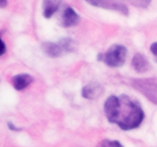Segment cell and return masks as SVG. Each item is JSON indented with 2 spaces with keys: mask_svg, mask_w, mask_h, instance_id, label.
Returning a JSON list of instances; mask_svg holds the SVG:
<instances>
[{
  "mask_svg": "<svg viewBox=\"0 0 157 147\" xmlns=\"http://www.w3.org/2000/svg\"><path fill=\"white\" fill-rule=\"evenodd\" d=\"M62 0H44L42 4L43 15L46 18H50L59 8Z\"/></svg>",
  "mask_w": 157,
  "mask_h": 147,
  "instance_id": "obj_9",
  "label": "cell"
},
{
  "mask_svg": "<svg viewBox=\"0 0 157 147\" xmlns=\"http://www.w3.org/2000/svg\"><path fill=\"white\" fill-rule=\"evenodd\" d=\"M41 47L43 51L50 58H58L64 53L62 47L58 42H43Z\"/></svg>",
  "mask_w": 157,
  "mask_h": 147,
  "instance_id": "obj_8",
  "label": "cell"
},
{
  "mask_svg": "<svg viewBox=\"0 0 157 147\" xmlns=\"http://www.w3.org/2000/svg\"><path fill=\"white\" fill-rule=\"evenodd\" d=\"M6 44H5L4 41H2L1 43V52H0V55L2 56V55L6 53Z\"/></svg>",
  "mask_w": 157,
  "mask_h": 147,
  "instance_id": "obj_15",
  "label": "cell"
},
{
  "mask_svg": "<svg viewBox=\"0 0 157 147\" xmlns=\"http://www.w3.org/2000/svg\"><path fill=\"white\" fill-rule=\"evenodd\" d=\"M104 112L107 119L111 123H117L120 119L122 104L120 97L110 96L104 103Z\"/></svg>",
  "mask_w": 157,
  "mask_h": 147,
  "instance_id": "obj_3",
  "label": "cell"
},
{
  "mask_svg": "<svg viewBox=\"0 0 157 147\" xmlns=\"http://www.w3.org/2000/svg\"><path fill=\"white\" fill-rule=\"evenodd\" d=\"M102 90L103 89L100 84L97 83H91L84 87L81 93H82L83 97L85 99L93 100L99 96L102 93Z\"/></svg>",
  "mask_w": 157,
  "mask_h": 147,
  "instance_id": "obj_7",
  "label": "cell"
},
{
  "mask_svg": "<svg viewBox=\"0 0 157 147\" xmlns=\"http://www.w3.org/2000/svg\"><path fill=\"white\" fill-rule=\"evenodd\" d=\"M104 145L106 147H123L118 141H105Z\"/></svg>",
  "mask_w": 157,
  "mask_h": 147,
  "instance_id": "obj_12",
  "label": "cell"
},
{
  "mask_svg": "<svg viewBox=\"0 0 157 147\" xmlns=\"http://www.w3.org/2000/svg\"><path fill=\"white\" fill-rule=\"evenodd\" d=\"M64 52H72L76 49V43L70 38H64L58 41Z\"/></svg>",
  "mask_w": 157,
  "mask_h": 147,
  "instance_id": "obj_10",
  "label": "cell"
},
{
  "mask_svg": "<svg viewBox=\"0 0 157 147\" xmlns=\"http://www.w3.org/2000/svg\"><path fill=\"white\" fill-rule=\"evenodd\" d=\"M33 81V78L28 74H20L12 78V83L14 88L17 90H22L25 89Z\"/></svg>",
  "mask_w": 157,
  "mask_h": 147,
  "instance_id": "obj_6",
  "label": "cell"
},
{
  "mask_svg": "<svg viewBox=\"0 0 157 147\" xmlns=\"http://www.w3.org/2000/svg\"><path fill=\"white\" fill-rule=\"evenodd\" d=\"M150 51L157 58V41L151 44V46H150Z\"/></svg>",
  "mask_w": 157,
  "mask_h": 147,
  "instance_id": "obj_13",
  "label": "cell"
},
{
  "mask_svg": "<svg viewBox=\"0 0 157 147\" xmlns=\"http://www.w3.org/2000/svg\"><path fill=\"white\" fill-rule=\"evenodd\" d=\"M80 21V16L72 8L67 7L63 12L61 18V25L64 28H70L76 25Z\"/></svg>",
  "mask_w": 157,
  "mask_h": 147,
  "instance_id": "obj_4",
  "label": "cell"
},
{
  "mask_svg": "<svg viewBox=\"0 0 157 147\" xmlns=\"http://www.w3.org/2000/svg\"><path fill=\"white\" fill-rule=\"evenodd\" d=\"M8 126H9V128L11 130H14V131H18V130H20V129H18V127L15 126L11 122L8 123Z\"/></svg>",
  "mask_w": 157,
  "mask_h": 147,
  "instance_id": "obj_14",
  "label": "cell"
},
{
  "mask_svg": "<svg viewBox=\"0 0 157 147\" xmlns=\"http://www.w3.org/2000/svg\"><path fill=\"white\" fill-rule=\"evenodd\" d=\"M132 67L138 73H145L150 68V64L144 55L137 53L132 59Z\"/></svg>",
  "mask_w": 157,
  "mask_h": 147,
  "instance_id": "obj_5",
  "label": "cell"
},
{
  "mask_svg": "<svg viewBox=\"0 0 157 147\" xmlns=\"http://www.w3.org/2000/svg\"><path fill=\"white\" fill-rule=\"evenodd\" d=\"M128 98L127 115L117 123L120 128L124 130H130L139 127L145 116L139 103L131 100L130 97Z\"/></svg>",
  "mask_w": 157,
  "mask_h": 147,
  "instance_id": "obj_1",
  "label": "cell"
},
{
  "mask_svg": "<svg viewBox=\"0 0 157 147\" xmlns=\"http://www.w3.org/2000/svg\"><path fill=\"white\" fill-rule=\"evenodd\" d=\"M130 3L136 7L147 8L151 2V0H129Z\"/></svg>",
  "mask_w": 157,
  "mask_h": 147,
  "instance_id": "obj_11",
  "label": "cell"
},
{
  "mask_svg": "<svg viewBox=\"0 0 157 147\" xmlns=\"http://www.w3.org/2000/svg\"><path fill=\"white\" fill-rule=\"evenodd\" d=\"M127 50L121 44H113L104 55V61L108 66L118 67L122 66L127 59Z\"/></svg>",
  "mask_w": 157,
  "mask_h": 147,
  "instance_id": "obj_2",
  "label": "cell"
},
{
  "mask_svg": "<svg viewBox=\"0 0 157 147\" xmlns=\"http://www.w3.org/2000/svg\"><path fill=\"white\" fill-rule=\"evenodd\" d=\"M0 6L2 8H4L7 6V0H0Z\"/></svg>",
  "mask_w": 157,
  "mask_h": 147,
  "instance_id": "obj_16",
  "label": "cell"
}]
</instances>
